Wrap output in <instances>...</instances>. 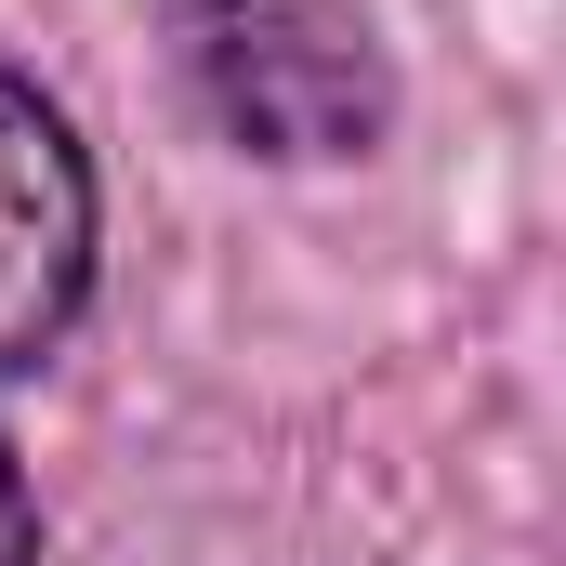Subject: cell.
<instances>
[{
	"mask_svg": "<svg viewBox=\"0 0 566 566\" xmlns=\"http://www.w3.org/2000/svg\"><path fill=\"white\" fill-rule=\"evenodd\" d=\"M93 290V171L66 119L0 66V369H27Z\"/></svg>",
	"mask_w": 566,
	"mask_h": 566,
	"instance_id": "obj_2",
	"label": "cell"
},
{
	"mask_svg": "<svg viewBox=\"0 0 566 566\" xmlns=\"http://www.w3.org/2000/svg\"><path fill=\"white\" fill-rule=\"evenodd\" d=\"M0 566H40V514H27V474L0 448Z\"/></svg>",
	"mask_w": 566,
	"mask_h": 566,
	"instance_id": "obj_3",
	"label": "cell"
},
{
	"mask_svg": "<svg viewBox=\"0 0 566 566\" xmlns=\"http://www.w3.org/2000/svg\"><path fill=\"white\" fill-rule=\"evenodd\" d=\"M185 80L251 158H356L382 133L369 0H185Z\"/></svg>",
	"mask_w": 566,
	"mask_h": 566,
	"instance_id": "obj_1",
	"label": "cell"
}]
</instances>
